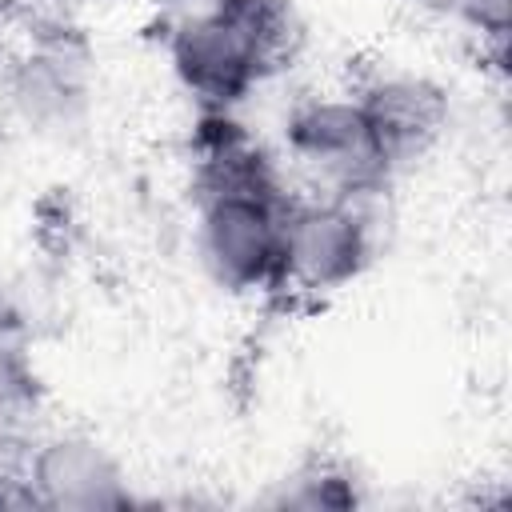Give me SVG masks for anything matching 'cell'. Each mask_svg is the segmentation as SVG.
<instances>
[{
	"instance_id": "3957f363",
	"label": "cell",
	"mask_w": 512,
	"mask_h": 512,
	"mask_svg": "<svg viewBox=\"0 0 512 512\" xmlns=\"http://www.w3.org/2000/svg\"><path fill=\"white\" fill-rule=\"evenodd\" d=\"M376 252V232L364 200L328 192H292L280 236L276 296L328 300L352 288Z\"/></svg>"
},
{
	"instance_id": "30bf717a",
	"label": "cell",
	"mask_w": 512,
	"mask_h": 512,
	"mask_svg": "<svg viewBox=\"0 0 512 512\" xmlns=\"http://www.w3.org/2000/svg\"><path fill=\"white\" fill-rule=\"evenodd\" d=\"M4 508H36L24 468H0V512Z\"/></svg>"
},
{
	"instance_id": "ba28073f",
	"label": "cell",
	"mask_w": 512,
	"mask_h": 512,
	"mask_svg": "<svg viewBox=\"0 0 512 512\" xmlns=\"http://www.w3.org/2000/svg\"><path fill=\"white\" fill-rule=\"evenodd\" d=\"M32 396H36V368L24 328L12 312L0 308V412H12Z\"/></svg>"
},
{
	"instance_id": "7a4b0ae2",
	"label": "cell",
	"mask_w": 512,
	"mask_h": 512,
	"mask_svg": "<svg viewBox=\"0 0 512 512\" xmlns=\"http://www.w3.org/2000/svg\"><path fill=\"white\" fill-rule=\"evenodd\" d=\"M284 156L304 176L308 192H328L368 204L396 180L364 108L348 88L312 92L288 108Z\"/></svg>"
},
{
	"instance_id": "6da1fadb",
	"label": "cell",
	"mask_w": 512,
	"mask_h": 512,
	"mask_svg": "<svg viewBox=\"0 0 512 512\" xmlns=\"http://www.w3.org/2000/svg\"><path fill=\"white\" fill-rule=\"evenodd\" d=\"M292 0H196L160 8V44L176 84L200 112H232L304 52Z\"/></svg>"
},
{
	"instance_id": "277c9868",
	"label": "cell",
	"mask_w": 512,
	"mask_h": 512,
	"mask_svg": "<svg viewBox=\"0 0 512 512\" xmlns=\"http://www.w3.org/2000/svg\"><path fill=\"white\" fill-rule=\"evenodd\" d=\"M0 64L4 108L24 132L68 136L88 120L96 96V68L88 44L72 28H36Z\"/></svg>"
},
{
	"instance_id": "52a82bcc",
	"label": "cell",
	"mask_w": 512,
	"mask_h": 512,
	"mask_svg": "<svg viewBox=\"0 0 512 512\" xmlns=\"http://www.w3.org/2000/svg\"><path fill=\"white\" fill-rule=\"evenodd\" d=\"M276 508H304V512H340L360 504L356 472L336 456H308L300 460L272 492Z\"/></svg>"
},
{
	"instance_id": "9c48e42d",
	"label": "cell",
	"mask_w": 512,
	"mask_h": 512,
	"mask_svg": "<svg viewBox=\"0 0 512 512\" xmlns=\"http://www.w3.org/2000/svg\"><path fill=\"white\" fill-rule=\"evenodd\" d=\"M456 24H464L480 44H488L496 56L508 44L512 28V0H436Z\"/></svg>"
},
{
	"instance_id": "8fae6325",
	"label": "cell",
	"mask_w": 512,
	"mask_h": 512,
	"mask_svg": "<svg viewBox=\"0 0 512 512\" xmlns=\"http://www.w3.org/2000/svg\"><path fill=\"white\" fill-rule=\"evenodd\" d=\"M160 8H180V4H196V0H156Z\"/></svg>"
},
{
	"instance_id": "5b68a950",
	"label": "cell",
	"mask_w": 512,
	"mask_h": 512,
	"mask_svg": "<svg viewBox=\"0 0 512 512\" xmlns=\"http://www.w3.org/2000/svg\"><path fill=\"white\" fill-rule=\"evenodd\" d=\"M348 92L364 108L392 176L428 160L452 128V96L428 72L380 64L364 80H356Z\"/></svg>"
},
{
	"instance_id": "8992f818",
	"label": "cell",
	"mask_w": 512,
	"mask_h": 512,
	"mask_svg": "<svg viewBox=\"0 0 512 512\" xmlns=\"http://www.w3.org/2000/svg\"><path fill=\"white\" fill-rule=\"evenodd\" d=\"M20 468L28 476L36 508L108 512L136 504L124 460L100 436L80 428H60L40 436Z\"/></svg>"
}]
</instances>
